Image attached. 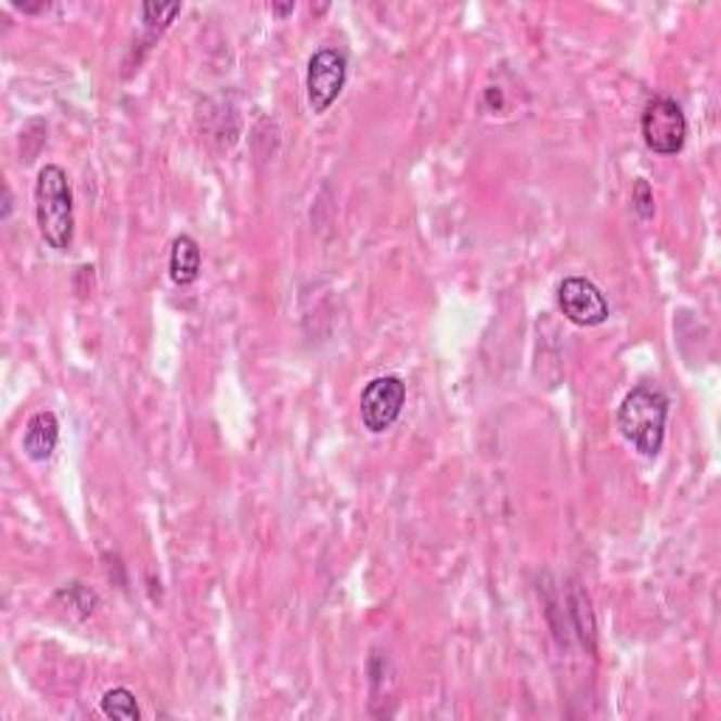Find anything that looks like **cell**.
<instances>
[{
	"label": "cell",
	"instance_id": "obj_1",
	"mask_svg": "<svg viewBox=\"0 0 721 721\" xmlns=\"http://www.w3.org/2000/svg\"><path fill=\"white\" fill-rule=\"evenodd\" d=\"M668 398L654 384L634 386L617 409V428L643 456H657L666 442Z\"/></svg>",
	"mask_w": 721,
	"mask_h": 721
},
{
	"label": "cell",
	"instance_id": "obj_2",
	"mask_svg": "<svg viewBox=\"0 0 721 721\" xmlns=\"http://www.w3.org/2000/svg\"><path fill=\"white\" fill-rule=\"evenodd\" d=\"M35 218L40 237L54 252H68L74 243V192L63 167L46 164L35 183Z\"/></svg>",
	"mask_w": 721,
	"mask_h": 721
},
{
	"label": "cell",
	"instance_id": "obj_3",
	"mask_svg": "<svg viewBox=\"0 0 721 721\" xmlns=\"http://www.w3.org/2000/svg\"><path fill=\"white\" fill-rule=\"evenodd\" d=\"M645 147L657 155H677L682 153L687 139V119L682 107L668 96L648 99L640 119Z\"/></svg>",
	"mask_w": 721,
	"mask_h": 721
},
{
	"label": "cell",
	"instance_id": "obj_4",
	"mask_svg": "<svg viewBox=\"0 0 721 721\" xmlns=\"http://www.w3.org/2000/svg\"><path fill=\"white\" fill-rule=\"evenodd\" d=\"M403 407H407V384L398 375H381L361 392V423L372 435H381L398 423Z\"/></svg>",
	"mask_w": 721,
	"mask_h": 721
},
{
	"label": "cell",
	"instance_id": "obj_5",
	"mask_svg": "<svg viewBox=\"0 0 721 721\" xmlns=\"http://www.w3.org/2000/svg\"><path fill=\"white\" fill-rule=\"evenodd\" d=\"M347 85V56L338 49H319L308 63V102L313 113H327Z\"/></svg>",
	"mask_w": 721,
	"mask_h": 721
},
{
	"label": "cell",
	"instance_id": "obj_6",
	"mask_svg": "<svg viewBox=\"0 0 721 721\" xmlns=\"http://www.w3.org/2000/svg\"><path fill=\"white\" fill-rule=\"evenodd\" d=\"M558 308L578 327H601L609 319V301L587 276H567L561 282Z\"/></svg>",
	"mask_w": 721,
	"mask_h": 721
},
{
	"label": "cell",
	"instance_id": "obj_7",
	"mask_svg": "<svg viewBox=\"0 0 721 721\" xmlns=\"http://www.w3.org/2000/svg\"><path fill=\"white\" fill-rule=\"evenodd\" d=\"M56 440H60V421H56V414L37 412L35 417L26 423V432H23V451H26L28 460L46 463V460L54 454Z\"/></svg>",
	"mask_w": 721,
	"mask_h": 721
},
{
	"label": "cell",
	"instance_id": "obj_8",
	"mask_svg": "<svg viewBox=\"0 0 721 721\" xmlns=\"http://www.w3.org/2000/svg\"><path fill=\"white\" fill-rule=\"evenodd\" d=\"M169 276L176 285H192L201 276V245L190 234L172 240L169 248Z\"/></svg>",
	"mask_w": 721,
	"mask_h": 721
},
{
	"label": "cell",
	"instance_id": "obj_9",
	"mask_svg": "<svg viewBox=\"0 0 721 721\" xmlns=\"http://www.w3.org/2000/svg\"><path fill=\"white\" fill-rule=\"evenodd\" d=\"M102 713L107 719H121V721H139L141 710L139 701H136L133 691H127V687H113L102 696Z\"/></svg>",
	"mask_w": 721,
	"mask_h": 721
},
{
	"label": "cell",
	"instance_id": "obj_10",
	"mask_svg": "<svg viewBox=\"0 0 721 721\" xmlns=\"http://www.w3.org/2000/svg\"><path fill=\"white\" fill-rule=\"evenodd\" d=\"M56 597L68 603L70 609H79V615H82V617L91 615L93 606L99 603L96 595H93L88 587H82V583H65V587L56 592Z\"/></svg>",
	"mask_w": 721,
	"mask_h": 721
},
{
	"label": "cell",
	"instance_id": "obj_11",
	"mask_svg": "<svg viewBox=\"0 0 721 721\" xmlns=\"http://www.w3.org/2000/svg\"><path fill=\"white\" fill-rule=\"evenodd\" d=\"M141 14H144V23L150 28H167L169 23L176 21L178 14H181V3H169V7H162V3H144L141 7Z\"/></svg>",
	"mask_w": 721,
	"mask_h": 721
},
{
	"label": "cell",
	"instance_id": "obj_12",
	"mask_svg": "<svg viewBox=\"0 0 721 721\" xmlns=\"http://www.w3.org/2000/svg\"><path fill=\"white\" fill-rule=\"evenodd\" d=\"M631 204H634L638 218H643V220L654 218V192H652V183L645 181V178H638V183H634V192H631Z\"/></svg>",
	"mask_w": 721,
	"mask_h": 721
},
{
	"label": "cell",
	"instance_id": "obj_13",
	"mask_svg": "<svg viewBox=\"0 0 721 721\" xmlns=\"http://www.w3.org/2000/svg\"><path fill=\"white\" fill-rule=\"evenodd\" d=\"M296 3H285V7H271V12L276 14V17H287V14H294Z\"/></svg>",
	"mask_w": 721,
	"mask_h": 721
}]
</instances>
